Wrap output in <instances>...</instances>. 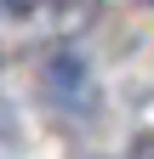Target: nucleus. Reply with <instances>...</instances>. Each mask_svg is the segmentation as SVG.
I'll return each instance as SVG.
<instances>
[{
    "instance_id": "obj_1",
    "label": "nucleus",
    "mask_w": 154,
    "mask_h": 159,
    "mask_svg": "<svg viewBox=\"0 0 154 159\" xmlns=\"http://www.w3.org/2000/svg\"><path fill=\"white\" fill-rule=\"evenodd\" d=\"M97 11V0H63V17H91Z\"/></svg>"
},
{
    "instance_id": "obj_2",
    "label": "nucleus",
    "mask_w": 154,
    "mask_h": 159,
    "mask_svg": "<svg viewBox=\"0 0 154 159\" xmlns=\"http://www.w3.org/2000/svg\"><path fill=\"white\" fill-rule=\"evenodd\" d=\"M6 6H17V11H29V6H40V0H6Z\"/></svg>"
}]
</instances>
